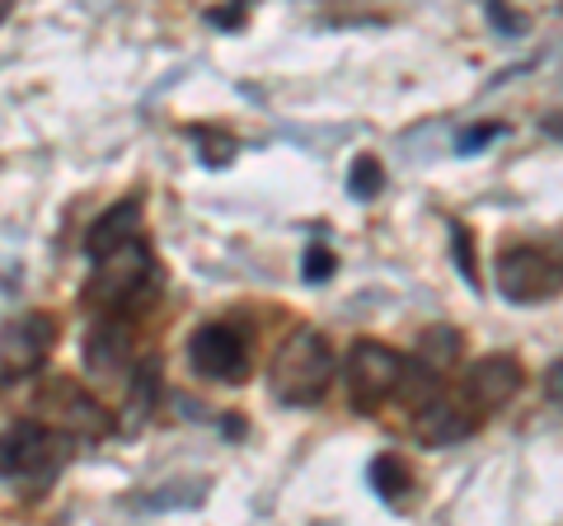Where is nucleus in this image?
Returning a JSON list of instances; mask_svg holds the SVG:
<instances>
[{"label":"nucleus","instance_id":"1","mask_svg":"<svg viewBox=\"0 0 563 526\" xmlns=\"http://www.w3.org/2000/svg\"><path fill=\"white\" fill-rule=\"evenodd\" d=\"M333 376H339V362H333V348L320 329H296L273 358V395L291 409L320 405Z\"/></svg>","mask_w":563,"mask_h":526},{"label":"nucleus","instance_id":"2","mask_svg":"<svg viewBox=\"0 0 563 526\" xmlns=\"http://www.w3.org/2000/svg\"><path fill=\"white\" fill-rule=\"evenodd\" d=\"M70 437L47 424H14L0 437V480L24 494H43V489L62 475Z\"/></svg>","mask_w":563,"mask_h":526},{"label":"nucleus","instance_id":"3","mask_svg":"<svg viewBox=\"0 0 563 526\" xmlns=\"http://www.w3.org/2000/svg\"><path fill=\"white\" fill-rule=\"evenodd\" d=\"M151 287H155V259L141 240H128L103 259H95V277H90V287H85V296H90V306L99 315L128 320V315L146 302Z\"/></svg>","mask_w":563,"mask_h":526},{"label":"nucleus","instance_id":"4","mask_svg":"<svg viewBox=\"0 0 563 526\" xmlns=\"http://www.w3.org/2000/svg\"><path fill=\"white\" fill-rule=\"evenodd\" d=\"M343 376H347V405L357 414H376L399 391L404 353H395V348H385L376 339H357L347 348Z\"/></svg>","mask_w":563,"mask_h":526},{"label":"nucleus","instance_id":"5","mask_svg":"<svg viewBox=\"0 0 563 526\" xmlns=\"http://www.w3.org/2000/svg\"><path fill=\"white\" fill-rule=\"evenodd\" d=\"M498 292L512 306H540L563 292V259L540 244H517L498 259Z\"/></svg>","mask_w":563,"mask_h":526},{"label":"nucleus","instance_id":"6","mask_svg":"<svg viewBox=\"0 0 563 526\" xmlns=\"http://www.w3.org/2000/svg\"><path fill=\"white\" fill-rule=\"evenodd\" d=\"M52 348H57V320L43 310H29L20 320H10L0 329V385L29 381L33 372H43Z\"/></svg>","mask_w":563,"mask_h":526},{"label":"nucleus","instance_id":"7","mask_svg":"<svg viewBox=\"0 0 563 526\" xmlns=\"http://www.w3.org/2000/svg\"><path fill=\"white\" fill-rule=\"evenodd\" d=\"M43 409L52 414V428L76 437V442H99V437L113 432V414L103 409L85 385L66 381V376H52L43 385Z\"/></svg>","mask_w":563,"mask_h":526},{"label":"nucleus","instance_id":"8","mask_svg":"<svg viewBox=\"0 0 563 526\" xmlns=\"http://www.w3.org/2000/svg\"><path fill=\"white\" fill-rule=\"evenodd\" d=\"M521 385H526V372H521V362L512 353H488L479 362H470V372H465V405L470 409H479V414H493V409H507L512 399L521 395Z\"/></svg>","mask_w":563,"mask_h":526},{"label":"nucleus","instance_id":"9","mask_svg":"<svg viewBox=\"0 0 563 526\" xmlns=\"http://www.w3.org/2000/svg\"><path fill=\"white\" fill-rule=\"evenodd\" d=\"M188 358L207 381H221V385H235L250 376V348H244V339L231 325H202L188 343Z\"/></svg>","mask_w":563,"mask_h":526},{"label":"nucleus","instance_id":"10","mask_svg":"<svg viewBox=\"0 0 563 526\" xmlns=\"http://www.w3.org/2000/svg\"><path fill=\"white\" fill-rule=\"evenodd\" d=\"M479 428V418L470 414L465 399H451V395H432L428 405L413 409V437L422 447H455Z\"/></svg>","mask_w":563,"mask_h":526},{"label":"nucleus","instance_id":"11","mask_svg":"<svg viewBox=\"0 0 563 526\" xmlns=\"http://www.w3.org/2000/svg\"><path fill=\"white\" fill-rule=\"evenodd\" d=\"M128 358H132L128 325H122L118 315H103V320L90 329V339H85V362H90V372L118 376L122 366H128Z\"/></svg>","mask_w":563,"mask_h":526},{"label":"nucleus","instance_id":"12","mask_svg":"<svg viewBox=\"0 0 563 526\" xmlns=\"http://www.w3.org/2000/svg\"><path fill=\"white\" fill-rule=\"evenodd\" d=\"M136 231H141V198H122V202H113L109 212L90 226L85 250H90V259H103L109 250H118V244L136 240Z\"/></svg>","mask_w":563,"mask_h":526},{"label":"nucleus","instance_id":"13","mask_svg":"<svg viewBox=\"0 0 563 526\" xmlns=\"http://www.w3.org/2000/svg\"><path fill=\"white\" fill-rule=\"evenodd\" d=\"M366 484L376 489L380 503L399 507V503H409V494H413V470L404 465L395 451H385V456H376V461L366 465Z\"/></svg>","mask_w":563,"mask_h":526},{"label":"nucleus","instance_id":"14","mask_svg":"<svg viewBox=\"0 0 563 526\" xmlns=\"http://www.w3.org/2000/svg\"><path fill=\"white\" fill-rule=\"evenodd\" d=\"M155 399H161V366L141 362L132 372V391H128V424L141 428L155 414Z\"/></svg>","mask_w":563,"mask_h":526},{"label":"nucleus","instance_id":"15","mask_svg":"<svg viewBox=\"0 0 563 526\" xmlns=\"http://www.w3.org/2000/svg\"><path fill=\"white\" fill-rule=\"evenodd\" d=\"M418 362H428L432 372H451L455 358H461V335L446 325H437V329H422V339H418Z\"/></svg>","mask_w":563,"mask_h":526},{"label":"nucleus","instance_id":"16","mask_svg":"<svg viewBox=\"0 0 563 526\" xmlns=\"http://www.w3.org/2000/svg\"><path fill=\"white\" fill-rule=\"evenodd\" d=\"M380 188H385L380 161H376V155H357V161H352V169H347V193H352L357 202H376Z\"/></svg>","mask_w":563,"mask_h":526},{"label":"nucleus","instance_id":"17","mask_svg":"<svg viewBox=\"0 0 563 526\" xmlns=\"http://www.w3.org/2000/svg\"><path fill=\"white\" fill-rule=\"evenodd\" d=\"M451 250H455V269H461V277L470 287H479V269H474V240L461 221H451Z\"/></svg>","mask_w":563,"mask_h":526},{"label":"nucleus","instance_id":"18","mask_svg":"<svg viewBox=\"0 0 563 526\" xmlns=\"http://www.w3.org/2000/svg\"><path fill=\"white\" fill-rule=\"evenodd\" d=\"M333 269H339V259H333L329 244H310L306 263H301V277H306V283H329Z\"/></svg>","mask_w":563,"mask_h":526},{"label":"nucleus","instance_id":"19","mask_svg":"<svg viewBox=\"0 0 563 526\" xmlns=\"http://www.w3.org/2000/svg\"><path fill=\"white\" fill-rule=\"evenodd\" d=\"M507 132V122H479V128H470V132H461V142H455V151L461 155H474V151H484L493 136H503Z\"/></svg>","mask_w":563,"mask_h":526},{"label":"nucleus","instance_id":"20","mask_svg":"<svg viewBox=\"0 0 563 526\" xmlns=\"http://www.w3.org/2000/svg\"><path fill=\"white\" fill-rule=\"evenodd\" d=\"M484 10H488V20H493V24H498V29L507 33V39H517V33L526 29V20H521L517 10H503V0H488Z\"/></svg>","mask_w":563,"mask_h":526},{"label":"nucleus","instance_id":"21","mask_svg":"<svg viewBox=\"0 0 563 526\" xmlns=\"http://www.w3.org/2000/svg\"><path fill=\"white\" fill-rule=\"evenodd\" d=\"M202 142H211V151L202 146V161L207 165H231V155H235V142H231V136H217V132H202Z\"/></svg>","mask_w":563,"mask_h":526},{"label":"nucleus","instance_id":"22","mask_svg":"<svg viewBox=\"0 0 563 526\" xmlns=\"http://www.w3.org/2000/svg\"><path fill=\"white\" fill-rule=\"evenodd\" d=\"M544 399H550V405H563V358L544 372Z\"/></svg>","mask_w":563,"mask_h":526},{"label":"nucleus","instance_id":"23","mask_svg":"<svg viewBox=\"0 0 563 526\" xmlns=\"http://www.w3.org/2000/svg\"><path fill=\"white\" fill-rule=\"evenodd\" d=\"M544 132H554V136H563V118H544Z\"/></svg>","mask_w":563,"mask_h":526},{"label":"nucleus","instance_id":"24","mask_svg":"<svg viewBox=\"0 0 563 526\" xmlns=\"http://www.w3.org/2000/svg\"><path fill=\"white\" fill-rule=\"evenodd\" d=\"M10 10H14V0H0V24L10 20Z\"/></svg>","mask_w":563,"mask_h":526}]
</instances>
